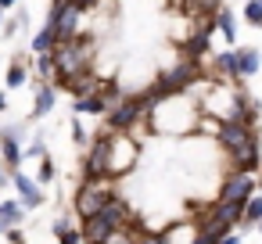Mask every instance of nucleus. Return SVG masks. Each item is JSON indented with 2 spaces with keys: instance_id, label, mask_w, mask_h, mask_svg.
<instances>
[{
  "instance_id": "1",
  "label": "nucleus",
  "mask_w": 262,
  "mask_h": 244,
  "mask_svg": "<svg viewBox=\"0 0 262 244\" xmlns=\"http://www.w3.org/2000/svg\"><path fill=\"white\" fill-rule=\"evenodd\" d=\"M219 144L230 151L237 172H251V169H258V137L251 133V126L223 122V126H219Z\"/></svg>"
},
{
  "instance_id": "2",
  "label": "nucleus",
  "mask_w": 262,
  "mask_h": 244,
  "mask_svg": "<svg viewBox=\"0 0 262 244\" xmlns=\"http://www.w3.org/2000/svg\"><path fill=\"white\" fill-rule=\"evenodd\" d=\"M122 226H129V205L122 201V197H115V201H108L97 215H90L86 219V226H83V240L86 244H104L115 230H122Z\"/></svg>"
},
{
  "instance_id": "3",
  "label": "nucleus",
  "mask_w": 262,
  "mask_h": 244,
  "mask_svg": "<svg viewBox=\"0 0 262 244\" xmlns=\"http://www.w3.org/2000/svg\"><path fill=\"white\" fill-rule=\"evenodd\" d=\"M51 58H54V72L65 79V83H76V79H86V69H90V43L86 40H69V43H58L54 51H51Z\"/></svg>"
},
{
  "instance_id": "4",
  "label": "nucleus",
  "mask_w": 262,
  "mask_h": 244,
  "mask_svg": "<svg viewBox=\"0 0 262 244\" xmlns=\"http://www.w3.org/2000/svg\"><path fill=\"white\" fill-rule=\"evenodd\" d=\"M108 201H115V194H112L101 180H83V187H79V194H76V212H79L83 219H90V215H97Z\"/></svg>"
},
{
  "instance_id": "5",
  "label": "nucleus",
  "mask_w": 262,
  "mask_h": 244,
  "mask_svg": "<svg viewBox=\"0 0 262 244\" xmlns=\"http://www.w3.org/2000/svg\"><path fill=\"white\" fill-rule=\"evenodd\" d=\"M79 18H83V8H79V4L51 8V29H54L58 43H69V40L79 36Z\"/></svg>"
},
{
  "instance_id": "6",
  "label": "nucleus",
  "mask_w": 262,
  "mask_h": 244,
  "mask_svg": "<svg viewBox=\"0 0 262 244\" xmlns=\"http://www.w3.org/2000/svg\"><path fill=\"white\" fill-rule=\"evenodd\" d=\"M201 79V65L194 61V58H183L172 72H165V79H162V86H158V97H165L169 90H183V86H190V83H198Z\"/></svg>"
},
{
  "instance_id": "7",
  "label": "nucleus",
  "mask_w": 262,
  "mask_h": 244,
  "mask_svg": "<svg viewBox=\"0 0 262 244\" xmlns=\"http://www.w3.org/2000/svg\"><path fill=\"white\" fill-rule=\"evenodd\" d=\"M255 197V176L251 172H230L226 183H223V194L219 201H230V205H248Z\"/></svg>"
},
{
  "instance_id": "8",
  "label": "nucleus",
  "mask_w": 262,
  "mask_h": 244,
  "mask_svg": "<svg viewBox=\"0 0 262 244\" xmlns=\"http://www.w3.org/2000/svg\"><path fill=\"white\" fill-rule=\"evenodd\" d=\"M144 115V97H126V101H119L115 108H112V115H108V126L115 129V133H126L137 119Z\"/></svg>"
},
{
  "instance_id": "9",
  "label": "nucleus",
  "mask_w": 262,
  "mask_h": 244,
  "mask_svg": "<svg viewBox=\"0 0 262 244\" xmlns=\"http://www.w3.org/2000/svg\"><path fill=\"white\" fill-rule=\"evenodd\" d=\"M108 147H112V140L108 137H97V144H94V151H90V158L83 165L86 180H104L108 176Z\"/></svg>"
},
{
  "instance_id": "10",
  "label": "nucleus",
  "mask_w": 262,
  "mask_h": 244,
  "mask_svg": "<svg viewBox=\"0 0 262 244\" xmlns=\"http://www.w3.org/2000/svg\"><path fill=\"white\" fill-rule=\"evenodd\" d=\"M129 165H133V147H126V137L112 140V147H108V176H119Z\"/></svg>"
},
{
  "instance_id": "11",
  "label": "nucleus",
  "mask_w": 262,
  "mask_h": 244,
  "mask_svg": "<svg viewBox=\"0 0 262 244\" xmlns=\"http://www.w3.org/2000/svg\"><path fill=\"white\" fill-rule=\"evenodd\" d=\"M15 187H18V194H22V205H26V208H40V205H43V190H40L29 176L15 172Z\"/></svg>"
},
{
  "instance_id": "12",
  "label": "nucleus",
  "mask_w": 262,
  "mask_h": 244,
  "mask_svg": "<svg viewBox=\"0 0 262 244\" xmlns=\"http://www.w3.org/2000/svg\"><path fill=\"white\" fill-rule=\"evenodd\" d=\"M15 137H18V129H15V126L0 133V151H4V162H8L11 169L22 162V151H18V140H15Z\"/></svg>"
},
{
  "instance_id": "13",
  "label": "nucleus",
  "mask_w": 262,
  "mask_h": 244,
  "mask_svg": "<svg viewBox=\"0 0 262 244\" xmlns=\"http://www.w3.org/2000/svg\"><path fill=\"white\" fill-rule=\"evenodd\" d=\"M208 36H212V26H208V22H201V29L194 33V40L183 47V51H187V58H194V61H198V58H201V51H208Z\"/></svg>"
},
{
  "instance_id": "14",
  "label": "nucleus",
  "mask_w": 262,
  "mask_h": 244,
  "mask_svg": "<svg viewBox=\"0 0 262 244\" xmlns=\"http://www.w3.org/2000/svg\"><path fill=\"white\" fill-rule=\"evenodd\" d=\"M104 108H108L104 94H90V97H79V101H76V112H79V115H97V112H104Z\"/></svg>"
},
{
  "instance_id": "15",
  "label": "nucleus",
  "mask_w": 262,
  "mask_h": 244,
  "mask_svg": "<svg viewBox=\"0 0 262 244\" xmlns=\"http://www.w3.org/2000/svg\"><path fill=\"white\" fill-rule=\"evenodd\" d=\"M237 54H241V76H255V72H258V65H262V54H258V51H251V47H241Z\"/></svg>"
},
{
  "instance_id": "16",
  "label": "nucleus",
  "mask_w": 262,
  "mask_h": 244,
  "mask_svg": "<svg viewBox=\"0 0 262 244\" xmlns=\"http://www.w3.org/2000/svg\"><path fill=\"white\" fill-rule=\"evenodd\" d=\"M0 223H4V230L18 226V223H22V205H15V201H0Z\"/></svg>"
},
{
  "instance_id": "17",
  "label": "nucleus",
  "mask_w": 262,
  "mask_h": 244,
  "mask_svg": "<svg viewBox=\"0 0 262 244\" xmlns=\"http://www.w3.org/2000/svg\"><path fill=\"white\" fill-rule=\"evenodd\" d=\"M54 47H58V36H54V29L47 26V29H43V33L33 40V51H36V54H51Z\"/></svg>"
},
{
  "instance_id": "18",
  "label": "nucleus",
  "mask_w": 262,
  "mask_h": 244,
  "mask_svg": "<svg viewBox=\"0 0 262 244\" xmlns=\"http://www.w3.org/2000/svg\"><path fill=\"white\" fill-rule=\"evenodd\" d=\"M54 108V86H40L36 90V108H33V115H47Z\"/></svg>"
},
{
  "instance_id": "19",
  "label": "nucleus",
  "mask_w": 262,
  "mask_h": 244,
  "mask_svg": "<svg viewBox=\"0 0 262 244\" xmlns=\"http://www.w3.org/2000/svg\"><path fill=\"white\" fill-rule=\"evenodd\" d=\"M219 69H223V72H230L233 79H241V54H237V51L219 54Z\"/></svg>"
},
{
  "instance_id": "20",
  "label": "nucleus",
  "mask_w": 262,
  "mask_h": 244,
  "mask_svg": "<svg viewBox=\"0 0 262 244\" xmlns=\"http://www.w3.org/2000/svg\"><path fill=\"white\" fill-rule=\"evenodd\" d=\"M215 26L223 29V36L233 43V36H237V26H233V15L230 11H215Z\"/></svg>"
},
{
  "instance_id": "21",
  "label": "nucleus",
  "mask_w": 262,
  "mask_h": 244,
  "mask_svg": "<svg viewBox=\"0 0 262 244\" xmlns=\"http://www.w3.org/2000/svg\"><path fill=\"white\" fill-rule=\"evenodd\" d=\"M104 244H137V230H133V223H129V226H122V230H115Z\"/></svg>"
},
{
  "instance_id": "22",
  "label": "nucleus",
  "mask_w": 262,
  "mask_h": 244,
  "mask_svg": "<svg viewBox=\"0 0 262 244\" xmlns=\"http://www.w3.org/2000/svg\"><path fill=\"white\" fill-rule=\"evenodd\" d=\"M244 223H262V197H251L244 205Z\"/></svg>"
},
{
  "instance_id": "23",
  "label": "nucleus",
  "mask_w": 262,
  "mask_h": 244,
  "mask_svg": "<svg viewBox=\"0 0 262 244\" xmlns=\"http://www.w3.org/2000/svg\"><path fill=\"white\" fill-rule=\"evenodd\" d=\"M54 233H58V240H61V244H83V237H79V233H72V230H69V223H54Z\"/></svg>"
},
{
  "instance_id": "24",
  "label": "nucleus",
  "mask_w": 262,
  "mask_h": 244,
  "mask_svg": "<svg viewBox=\"0 0 262 244\" xmlns=\"http://www.w3.org/2000/svg\"><path fill=\"white\" fill-rule=\"evenodd\" d=\"M244 18H248L255 29H262V8H258V0H251V4L244 8Z\"/></svg>"
},
{
  "instance_id": "25",
  "label": "nucleus",
  "mask_w": 262,
  "mask_h": 244,
  "mask_svg": "<svg viewBox=\"0 0 262 244\" xmlns=\"http://www.w3.org/2000/svg\"><path fill=\"white\" fill-rule=\"evenodd\" d=\"M26 83V65H11L8 69V86H22Z\"/></svg>"
},
{
  "instance_id": "26",
  "label": "nucleus",
  "mask_w": 262,
  "mask_h": 244,
  "mask_svg": "<svg viewBox=\"0 0 262 244\" xmlns=\"http://www.w3.org/2000/svg\"><path fill=\"white\" fill-rule=\"evenodd\" d=\"M36 69H40V76H54V58H51V54H40Z\"/></svg>"
},
{
  "instance_id": "27",
  "label": "nucleus",
  "mask_w": 262,
  "mask_h": 244,
  "mask_svg": "<svg viewBox=\"0 0 262 244\" xmlns=\"http://www.w3.org/2000/svg\"><path fill=\"white\" fill-rule=\"evenodd\" d=\"M137 244H165V237H162V233H144V230H140V233H137Z\"/></svg>"
},
{
  "instance_id": "28",
  "label": "nucleus",
  "mask_w": 262,
  "mask_h": 244,
  "mask_svg": "<svg viewBox=\"0 0 262 244\" xmlns=\"http://www.w3.org/2000/svg\"><path fill=\"white\" fill-rule=\"evenodd\" d=\"M40 180H54V165H51V162H43V169H40Z\"/></svg>"
},
{
  "instance_id": "29",
  "label": "nucleus",
  "mask_w": 262,
  "mask_h": 244,
  "mask_svg": "<svg viewBox=\"0 0 262 244\" xmlns=\"http://www.w3.org/2000/svg\"><path fill=\"white\" fill-rule=\"evenodd\" d=\"M8 237H11V244H22V240H26V237H22V230H15V226L8 230Z\"/></svg>"
},
{
  "instance_id": "30",
  "label": "nucleus",
  "mask_w": 262,
  "mask_h": 244,
  "mask_svg": "<svg viewBox=\"0 0 262 244\" xmlns=\"http://www.w3.org/2000/svg\"><path fill=\"white\" fill-rule=\"evenodd\" d=\"M72 137H76V144H86V140H83V126H79V122L72 126Z\"/></svg>"
},
{
  "instance_id": "31",
  "label": "nucleus",
  "mask_w": 262,
  "mask_h": 244,
  "mask_svg": "<svg viewBox=\"0 0 262 244\" xmlns=\"http://www.w3.org/2000/svg\"><path fill=\"white\" fill-rule=\"evenodd\" d=\"M219 244H241V240H237V237H233V233H226V237H223V240H219Z\"/></svg>"
},
{
  "instance_id": "32",
  "label": "nucleus",
  "mask_w": 262,
  "mask_h": 244,
  "mask_svg": "<svg viewBox=\"0 0 262 244\" xmlns=\"http://www.w3.org/2000/svg\"><path fill=\"white\" fill-rule=\"evenodd\" d=\"M72 4H79V8H90V4H97V0H72Z\"/></svg>"
},
{
  "instance_id": "33",
  "label": "nucleus",
  "mask_w": 262,
  "mask_h": 244,
  "mask_svg": "<svg viewBox=\"0 0 262 244\" xmlns=\"http://www.w3.org/2000/svg\"><path fill=\"white\" fill-rule=\"evenodd\" d=\"M4 8H15V0H0V11H4Z\"/></svg>"
},
{
  "instance_id": "34",
  "label": "nucleus",
  "mask_w": 262,
  "mask_h": 244,
  "mask_svg": "<svg viewBox=\"0 0 262 244\" xmlns=\"http://www.w3.org/2000/svg\"><path fill=\"white\" fill-rule=\"evenodd\" d=\"M0 112H8V97L4 94H0Z\"/></svg>"
},
{
  "instance_id": "35",
  "label": "nucleus",
  "mask_w": 262,
  "mask_h": 244,
  "mask_svg": "<svg viewBox=\"0 0 262 244\" xmlns=\"http://www.w3.org/2000/svg\"><path fill=\"white\" fill-rule=\"evenodd\" d=\"M65 4H72V0H54V8H65Z\"/></svg>"
},
{
  "instance_id": "36",
  "label": "nucleus",
  "mask_w": 262,
  "mask_h": 244,
  "mask_svg": "<svg viewBox=\"0 0 262 244\" xmlns=\"http://www.w3.org/2000/svg\"><path fill=\"white\" fill-rule=\"evenodd\" d=\"M258 190H262V176H258Z\"/></svg>"
},
{
  "instance_id": "37",
  "label": "nucleus",
  "mask_w": 262,
  "mask_h": 244,
  "mask_svg": "<svg viewBox=\"0 0 262 244\" xmlns=\"http://www.w3.org/2000/svg\"><path fill=\"white\" fill-rule=\"evenodd\" d=\"M0 233H4V223H0Z\"/></svg>"
},
{
  "instance_id": "38",
  "label": "nucleus",
  "mask_w": 262,
  "mask_h": 244,
  "mask_svg": "<svg viewBox=\"0 0 262 244\" xmlns=\"http://www.w3.org/2000/svg\"><path fill=\"white\" fill-rule=\"evenodd\" d=\"M0 187H4V176H0Z\"/></svg>"
},
{
  "instance_id": "39",
  "label": "nucleus",
  "mask_w": 262,
  "mask_h": 244,
  "mask_svg": "<svg viewBox=\"0 0 262 244\" xmlns=\"http://www.w3.org/2000/svg\"><path fill=\"white\" fill-rule=\"evenodd\" d=\"M258 8H262V0H258Z\"/></svg>"
},
{
  "instance_id": "40",
  "label": "nucleus",
  "mask_w": 262,
  "mask_h": 244,
  "mask_svg": "<svg viewBox=\"0 0 262 244\" xmlns=\"http://www.w3.org/2000/svg\"><path fill=\"white\" fill-rule=\"evenodd\" d=\"M258 230H262V223H258Z\"/></svg>"
}]
</instances>
